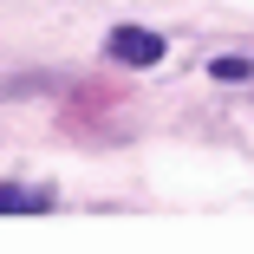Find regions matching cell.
I'll use <instances>...</instances> for the list:
<instances>
[{
    "label": "cell",
    "mask_w": 254,
    "mask_h": 254,
    "mask_svg": "<svg viewBox=\"0 0 254 254\" xmlns=\"http://www.w3.org/2000/svg\"><path fill=\"white\" fill-rule=\"evenodd\" d=\"M111 59H118V65H157V59H163V39L143 33V26H118V33H111Z\"/></svg>",
    "instance_id": "obj_1"
},
{
    "label": "cell",
    "mask_w": 254,
    "mask_h": 254,
    "mask_svg": "<svg viewBox=\"0 0 254 254\" xmlns=\"http://www.w3.org/2000/svg\"><path fill=\"white\" fill-rule=\"evenodd\" d=\"M13 209H46V189H20V183H0V215Z\"/></svg>",
    "instance_id": "obj_2"
},
{
    "label": "cell",
    "mask_w": 254,
    "mask_h": 254,
    "mask_svg": "<svg viewBox=\"0 0 254 254\" xmlns=\"http://www.w3.org/2000/svg\"><path fill=\"white\" fill-rule=\"evenodd\" d=\"M209 72H215V78H248V72H254V65H248V59H235V53H228V59H215V65H209Z\"/></svg>",
    "instance_id": "obj_3"
}]
</instances>
